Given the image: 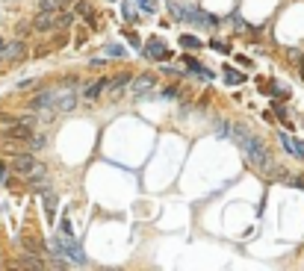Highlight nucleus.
<instances>
[{"mask_svg":"<svg viewBox=\"0 0 304 271\" xmlns=\"http://www.w3.org/2000/svg\"><path fill=\"white\" fill-rule=\"evenodd\" d=\"M33 109H45V112H71L77 106V92H74V83H65L59 88H45L39 92L30 103Z\"/></svg>","mask_w":304,"mask_h":271,"instance_id":"obj_1","label":"nucleus"},{"mask_svg":"<svg viewBox=\"0 0 304 271\" xmlns=\"http://www.w3.org/2000/svg\"><path fill=\"white\" fill-rule=\"evenodd\" d=\"M242 80H245L242 74H237V71H231V68H227V74H224V83H231V85H239V83H242Z\"/></svg>","mask_w":304,"mask_h":271,"instance_id":"obj_18","label":"nucleus"},{"mask_svg":"<svg viewBox=\"0 0 304 271\" xmlns=\"http://www.w3.org/2000/svg\"><path fill=\"white\" fill-rule=\"evenodd\" d=\"M106 56H116V59H121V56H127V51H124L121 44H106Z\"/></svg>","mask_w":304,"mask_h":271,"instance_id":"obj_17","label":"nucleus"},{"mask_svg":"<svg viewBox=\"0 0 304 271\" xmlns=\"http://www.w3.org/2000/svg\"><path fill=\"white\" fill-rule=\"evenodd\" d=\"M278 142L287 148L292 156H298V159H304V142H298V139H289L287 133H278Z\"/></svg>","mask_w":304,"mask_h":271,"instance_id":"obj_10","label":"nucleus"},{"mask_svg":"<svg viewBox=\"0 0 304 271\" xmlns=\"http://www.w3.org/2000/svg\"><path fill=\"white\" fill-rule=\"evenodd\" d=\"M127 41H130L133 48H139V38H136V33H127Z\"/></svg>","mask_w":304,"mask_h":271,"instance_id":"obj_24","label":"nucleus"},{"mask_svg":"<svg viewBox=\"0 0 304 271\" xmlns=\"http://www.w3.org/2000/svg\"><path fill=\"white\" fill-rule=\"evenodd\" d=\"M169 12L174 21H183V24H198V27H216V18L210 12H201L195 6H183V3H174L169 0Z\"/></svg>","mask_w":304,"mask_h":271,"instance_id":"obj_4","label":"nucleus"},{"mask_svg":"<svg viewBox=\"0 0 304 271\" xmlns=\"http://www.w3.org/2000/svg\"><path fill=\"white\" fill-rule=\"evenodd\" d=\"M27 142H30V148H33V151H42V148L48 145V139H45V136H30Z\"/></svg>","mask_w":304,"mask_h":271,"instance_id":"obj_16","label":"nucleus"},{"mask_svg":"<svg viewBox=\"0 0 304 271\" xmlns=\"http://www.w3.org/2000/svg\"><path fill=\"white\" fill-rule=\"evenodd\" d=\"M53 254L59 256V259H65L68 265H89L83 248L77 245V236H71V233L53 236Z\"/></svg>","mask_w":304,"mask_h":271,"instance_id":"obj_3","label":"nucleus"},{"mask_svg":"<svg viewBox=\"0 0 304 271\" xmlns=\"http://www.w3.org/2000/svg\"><path fill=\"white\" fill-rule=\"evenodd\" d=\"M130 95H136V98H148L154 88H157V77L154 74H142V77H136V80H130Z\"/></svg>","mask_w":304,"mask_h":271,"instance_id":"obj_7","label":"nucleus"},{"mask_svg":"<svg viewBox=\"0 0 304 271\" xmlns=\"http://www.w3.org/2000/svg\"><path fill=\"white\" fill-rule=\"evenodd\" d=\"M121 12H124V18H127V21H136V9L130 6V3H124V6H121Z\"/></svg>","mask_w":304,"mask_h":271,"instance_id":"obj_21","label":"nucleus"},{"mask_svg":"<svg viewBox=\"0 0 304 271\" xmlns=\"http://www.w3.org/2000/svg\"><path fill=\"white\" fill-rule=\"evenodd\" d=\"M130 80H133V77H130V74H121V77H116V80H109V83L103 85V88H106V92H109V95H119L121 88H124V85L130 83Z\"/></svg>","mask_w":304,"mask_h":271,"instance_id":"obj_11","label":"nucleus"},{"mask_svg":"<svg viewBox=\"0 0 304 271\" xmlns=\"http://www.w3.org/2000/svg\"><path fill=\"white\" fill-rule=\"evenodd\" d=\"M289 59H292V62H298V71H301V77H304V53L289 51Z\"/></svg>","mask_w":304,"mask_h":271,"instance_id":"obj_20","label":"nucleus"},{"mask_svg":"<svg viewBox=\"0 0 304 271\" xmlns=\"http://www.w3.org/2000/svg\"><path fill=\"white\" fill-rule=\"evenodd\" d=\"M231 139H237V145L242 148L245 159L251 162L254 168L266 171V168L272 165V156H269V151L263 148V142H260V139H254V136H248V130H245L242 124H237V127H234V136H231Z\"/></svg>","mask_w":304,"mask_h":271,"instance_id":"obj_2","label":"nucleus"},{"mask_svg":"<svg viewBox=\"0 0 304 271\" xmlns=\"http://www.w3.org/2000/svg\"><path fill=\"white\" fill-rule=\"evenodd\" d=\"M136 3H139V9H142V12H148V15L154 12V0H136Z\"/></svg>","mask_w":304,"mask_h":271,"instance_id":"obj_22","label":"nucleus"},{"mask_svg":"<svg viewBox=\"0 0 304 271\" xmlns=\"http://www.w3.org/2000/svg\"><path fill=\"white\" fill-rule=\"evenodd\" d=\"M27 56V44L15 38V41H9V44H3V51H0V59H6V62H21Z\"/></svg>","mask_w":304,"mask_h":271,"instance_id":"obj_8","label":"nucleus"},{"mask_svg":"<svg viewBox=\"0 0 304 271\" xmlns=\"http://www.w3.org/2000/svg\"><path fill=\"white\" fill-rule=\"evenodd\" d=\"M163 98H166V101H174V98H177V88H166V95H163Z\"/></svg>","mask_w":304,"mask_h":271,"instance_id":"obj_23","label":"nucleus"},{"mask_svg":"<svg viewBox=\"0 0 304 271\" xmlns=\"http://www.w3.org/2000/svg\"><path fill=\"white\" fill-rule=\"evenodd\" d=\"M0 51H3V41H0Z\"/></svg>","mask_w":304,"mask_h":271,"instance_id":"obj_25","label":"nucleus"},{"mask_svg":"<svg viewBox=\"0 0 304 271\" xmlns=\"http://www.w3.org/2000/svg\"><path fill=\"white\" fill-rule=\"evenodd\" d=\"M145 56H148V59H169V48H166V41L151 38V41L145 44Z\"/></svg>","mask_w":304,"mask_h":271,"instance_id":"obj_9","label":"nucleus"},{"mask_svg":"<svg viewBox=\"0 0 304 271\" xmlns=\"http://www.w3.org/2000/svg\"><path fill=\"white\" fill-rule=\"evenodd\" d=\"M71 0H39V9H65Z\"/></svg>","mask_w":304,"mask_h":271,"instance_id":"obj_13","label":"nucleus"},{"mask_svg":"<svg viewBox=\"0 0 304 271\" xmlns=\"http://www.w3.org/2000/svg\"><path fill=\"white\" fill-rule=\"evenodd\" d=\"M180 44L189 48V51H198V48H201V41H198L195 35H180Z\"/></svg>","mask_w":304,"mask_h":271,"instance_id":"obj_14","label":"nucleus"},{"mask_svg":"<svg viewBox=\"0 0 304 271\" xmlns=\"http://www.w3.org/2000/svg\"><path fill=\"white\" fill-rule=\"evenodd\" d=\"M71 24V15L65 9H42L33 21V30L35 33H51V30H62Z\"/></svg>","mask_w":304,"mask_h":271,"instance_id":"obj_5","label":"nucleus"},{"mask_svg":"<svg viewBox=\"0 0 304 271\" xmlns=\"http://www.w3.org/2000/svg\"><path fill=\"white\" fill-rule=\"evenodd\" d=\"M12 168H15L18 174H24V177H30V180H35V177H42V174H45V168L35 162L30 153H21V156H15V159H12Z\"/></svg>","mask_w":304,"mask_h":271,"instance_id":"obj_6","label":"nucleus"},{"mask_svg":"<svg viewBox=\"0 0 304 271\" xmlns=\"http://www.w3.org/2000/svg\"><path fill=\"white\" fill-rule=\"evenodd\" d=\"M112 3H116V0H112Z\"/></svg>","mask_w":304,"mask_h":271,"instance_id":"obj_26","label":"nucleus"},{"mask_svg":"<svg viewBox=\"0 0 304 271\" xmlns=\"http://www.w3.org/2000/svg\"><path fill=\"white\" fill-rule=\"evenodd\" d=\"M103 85H106V80H95V83H89L83 88V98H86V101H95V98L103 92Z\"/></svg>","mask_w":304,"mask_h":271,"instance_id":"obj_12","label":"nucleus"},{"mask_svg":"<svg viewBox=\"0 0 304 271\" xmlns=\"http://www.w3.org/2000/svg\"><path fill=\"white\" fill-rule=\"evenodd\" d=\"M45 206H48V215L53 218V206H56V195H53L51 189H45Z\"/></svg>","mask_w":304,"mask_h":271,"instance_id":"obj_15","label":"nucleus"},{"mask_svg":"<svg viewBox=\"0 0 304 271\" xmlns=\"http://www.w3.org/2000/svg\"><path fill=\"white\" fill-rule=\"evenodd\" d=\"M24 265H30V268H45V262H42V259H39V256H24Z\"/></svg>","mask_w":304,"mask_h":271,"instance_id":"obj_19","label":"nucleus"}]
</instances>
